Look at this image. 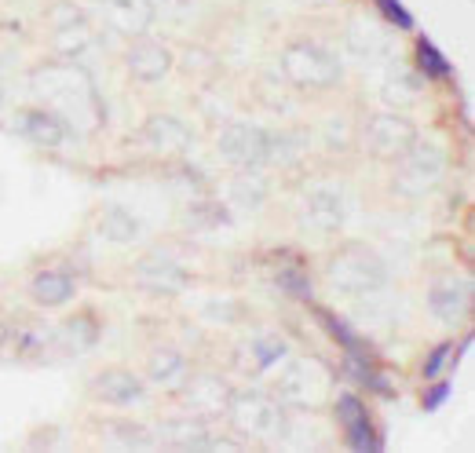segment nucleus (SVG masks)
<instances>
[{"label": "nucleus", "mask_w": 475, "mask_h": 453, "mask_svg": "<svg viewBox=\"0 0 475 453\" xmlns=\"http://www.w3.org/2000/svg\"><path fill=\"white\" fill-rule=\"evenodd\" d=\"M33 95L41 99L52 113H59L62 121L85 128V132H96L103 121H106V110H103V99L88 78V70L81 62H48V66H37L33 70Z\"/></svg>", "instance_id": "f257e3e1"}, {"label": "nucleus", "mask_w": 475, "mask_h": 453, "mask_svg": "<svg viewBox=\"0 0 475 453\" xmlns=\"http://www.w3.org/2000/svg\"><path fill=\"white\" fill-rule=\"evenodd\" d=\"M326 278L337 292L344 296H370L377 289H384L388 282V268L384 259L377 256V249H370L366 242H347L333 252Z\"/></svg>", "instance_id": "f03ea898"}, {"label": "nucleus", "mask_w": 475, "mask_h": 453, "mask_svg": "<svg viewBox=\"0 0 475 453\" xmlns=\"http://www.w3.org/2000/svg\"><path fill=\"white\" fill-rule=\"evenodd\" d=\"M282 73H286V81L293 88H333L344 78V66L322 45H314V41H293L282 52Z\"/></svg>", "instance_id": "7ed1b4c3"}, {"label": "nucleus", "mask_w": 475, "mask_h": 453, "mask_svg": "<svg viewBox=\"0 0 475 453\" xmlns=\"http://www.w3.org/2000/svg\"><path fill=\"white\" fill-rule=\"evenodd\" d=\"M333 391V376L319 358H293L279 376V402L293 409H319Z\"/></svg>", "instance_id": "20e7f679"}, {"label": "nucleus", "mask_w": 475, "mask_h": 453, "mask_svg": "<svg viewBox=\"0 0 475 453\" xmlns=\"http://www.w3.org/2000/svg\"><path fill=\"white\" fill-rule=\"evenodd\" d=\"M227 417H230V424L238 432L249 435V439H274V435H282V428H286L282 402L263 395V391H238V395H230Z\"/></svg>", "instance_id": "39448f33"}, {"label": "nucleus", "mask_w": 475, "mask_h": 453, "mask_svg": "<svg viewBox=\"0 0 475 453\" xmlns=\"http://www.w3.org/2000/svg\"><path fill=\"white\" fill-rule=\"evenodd\" d=\"M443 172H446L443 150L417 139V143L406 150V154L399 158L395 186H399V194H406V198H421V194H428V191H435V186H439Z\"/></svg>", "instance_id": "423d86ee"}, {"label": "nucleus", "mask_w": 475, "mask_h": 453, "mask_svg": "<svg viewBox=\"0 0 475 453\" xmlns=\"http://www.w3.org/2000/svg\"><path fill=\"white\" fill-rule=\"evenodd\" d=\"M216 150L220 158L242 169H256L263 161H271V132L260 125H246V121H230L223 125V132L216 136Z\"/></svg>", "instance_id": "0eeeda50"}, {"label": "nucleus", "mask_w": 475, "mask_h": 453, "mask_svg": "<svg viewBox=\"0 0 475 453\" xmlns=\"http://www.w3.org/2000/svg\"><path fill=\"white\" fill-rule=\"evenodd\" d=\"M413 143H417V128L403 113H377L366 128V150L380 161H399Z\"/></svg>", "instance_id": "6e6552de"}, {"label": "nucleus", "mask_w": 475, "mask_h": 453, "mask_svg": "<svg viewBox=\"0 0 475 453\" xmlns=\"http://www.w3.org/2000/svg\"><path fill=\"white\" fill-rule=\"evenodd\" d=\"M52 26H55V52L66 59V62H77L96 52V33L88 26V19L77 12L73 4H59L52 8Z\"/></svg>", "instance_id": "1a4fd4ad"}, {"label": "nucleus", "mask_w": 475, "mask_h": 453, "mask_svg": "<svg viewBox=\"0 0 475 453\" xmlns=\"http://www.w3.org/2000/svg\"><path fill=\"white\" fill-rule=\"evenodd\" d=\"M344 216H347V205H344V194L337 186L322 183V186H311L300 202V223L307 231H319V235H333L344 226Z\"/></svg>", "instance_id": "9d476101"}, {"label": "nucleus", "mask_w": 475, "mask_h": 453, "mask_svg": "<svg viewBox=\"0 0 475 453\" xmlns=\"http://www.w3.org/2000/svg\"><path fill=\"white\" fill-rule=\"evenodd\" d=\"M179 391H183L190 417H220V413H227V402H230V388L212 373L187 376V381L179 384Z\"/></svg>", "instance_id": "9b49d317"}, {"label": "nucleus", "mask_w": 475, "mask_h": 453, "mask_svg": "<svg viewBox=\"0 0 475 453\" xmlns=\"http://www.w3.org/2000/svg\"><path fill=\"white\" fill-rule=\"evenodd\" d=\"M125 66L136 81L143 85H154V81H162L165 73L172 70V52L162 45V41H154V37H136V41L129 45L125 52Z\"/></svg>", "instance_id": "f8f14e48"}, {"label": "nucleus", "mask_w": 475, "mask_h": 453, "mask_svg": "<svg viewBox=\"0 0 475 453\" xmlns=\"http://www.w3.org/2000/svg\"><path fill=\"white\" fill-rule=\"evenodd\" d=\"M337 421L344 424V435H347V446L351 449H380V439H377V428H373V417H370V406H362L359 395L344 391L337 402Z\"/></svg>", "instance_id": "ddd939ff"}, {"label": "nucleus", "mask_w": 475, "mask_h": 453, "mask_svg": "<svg viewBox=\"0 0 475 453\" xmlns=\"http://www.w3.org/2000/svg\"><path fill=\"white\" fill-rule=\"evenodd\" d=\"M136 282H139V289H146V292H165V296H172V292H183V289H187L190 275H187V268H179L172 256L150 252L146 259H139Z\"/></svg>", "instance_id": "4468645a"}, {"label": "nucleus", "mask_w": 475, "mask_h": 453, "mask_svg": "<svg viewBox=\"0 0 475 453\" xmlns=\"http://www.w3.org/2000/svg\"><path fill=\"white\" fill-rule=\"evenodd\" d=\"M143 143L154 150V154L179 158L194 146V136L179 118H172V113H154V118L143 125Z\"/></svg>", "instance_id": "2eb2a0df"}, {"label": "nucleus", "mask_w": 475, "mask_h": 453, "mask_svg": "<svg viewBox=\"0 0 475 453\" xmlns=\"http://www.w3.org/2000/svg\"><path fill=\"white\" fill-rule=\"evenodd\" d=\"M157 435H162V446H169V449H234L230 442H216V439H209L205 424H202V421H194V417L165 421L162 428H157Z\"/></svg>", "instance_id": "dca6fc26"}, {"label": "nucleus", "mask_w": 475, "mask_h": 453, "mask_svg": "<svg viewBox=\"0 0 475 453\" xmlns=\"http://www.w3.org/2000/svg\"><path fill=\"white\" fill-rule=\"evenodd\" d=\"M92 391L110 406H132L143 399V381L129 369H103L92 381Z\"/></svg>", "instance_id": "f3484780"}, {"label": "nucleus", "mask_w": 475, "mask_h": 453, "mask_svg": "<svg viewBox=\"0 0 475 453\" xmlns=\"http://www.w3.org/2000/svg\"><path fill=\"white\" fill-rule=\"evenodd\" d=\"M99 4H103L106 19H110V26L117 33L139 37L154 22V0H99Z\"/></svg>", "instance_id": "a211bd4d"}, {"label": "nucleus", "mask_w": 475, "mask_h": 453, "mask_svg": "<svg viewBox=\"0 0 475 453\" xmlns=\"http://www.w3.org/2000/svg\"><path fill=\"white\" fill-rule=\"evenodd\" d=\"M471 304V285L464 278H443L435 282L428 292V308L439 315L443 322H457Z\"/></svg>", "instance_id": "6ab92c4d"}, {"label": "nucleus", "mask_w": 475, "mask_h": 453, "mask_svg": "<svg viewBox=\"0 0 475 453\" xmlns=\"http://www.w3.org/2000/svg\"><path fill=\"white\" fill-rule=\"evenodd\" d=\"M19 132L37 146H62L70 136L66 121L52 110H26L19 118Z\"/></svg>", "instance_id": "aec40b11"}, {"label": "nucleus", "mask_w": 475, "mask_h": 453, "mask_svg": "<svg viewBox=\"0 0 475 453\" xmlns=\"http://www.w3.org/2000/svg\"><path fill=\"white\" fill-rule=\"evenodd\" d=\"M73 292H77V282L66 271H41L29 282L33 304H41V308H62L73 300Z\"/></svg>", "instance_id": "412c9836"}, {"label": "nucleus", "mask_w": 475, "mask_h": 453, "mask_svg": "<svg viewBox=\"0 0 475 453\" xmlns=\"http://www.w3.org/2000/svg\"><path fill=\"white\" fill-rule=\"evenodd\" d=\"M146 376L157 384V388H169V391H179V384L187 381V358L176 351V348H157L150 351V362H146Z\"/></svg>", "instance_id": "4be33fe9"}, {"label": "nucleus", "mask_w": 475, "mask_h": 453, "mask_svg": "<svg viewBox=\"0 0 475 453\" xmlns=\"http://www.w3.org/2000/svg\"><path fill=\"white\" fill-rule=\"evenodd\" d=\"M52 340H55L59 348H70V351H92V348H96V340H99V325H96L92 315L66 318V322L52 333Z\"/></svg>", "instance_id": "5701e85b"}, {"label": "nucleus", "mask_w": 475, "mask_h": 453, "mask_svg": "<svg viewBox=\"0 0 475 453\" xmlns=\"http://www.w3.org/2000/svg\"><path fill=\"white\" fill-rule=\"evenodd\" d=\"M99 235L106 242H113V245H129V242L139 238V219L129 209H121V205H110L99 216Z\"/></svg>", "instance_id": "b1692460"}, {"label": "nucleus", "mask_w": 475, "mask_h": 453, "mask_svg": "<svg viewBox=\"0 0 475 453\" xmlns=\"http://www.w3.org/2000/svg\"><path fill=\"white\" fill-rule=\"evenodd\" d=\"M103 442L110 449H146L150 446V432L132 424V421H106L103 424Z\"/></svg>", "instance_id": "393cba45"}, {"label": "nucleus", "mask_w": 475, "mask_h": 453, "mask_svg": "<svg viewBox=\"0 0 475 453\" xmlns=\"http://www.w3.org/2000/svg\"><path fill=\"white\" fill-rule=\"evenodd\" d=\"M347 45H351L354 55L377 59V55H388V33H380V29L370 26V22H354L351 33H347Z\"/></svg>", "instance_id": "a878e982"}, {"label": "nucleus", "mask_w": 475, "mask_h": 453, "mask_svg": "<svg viewBox=\"0 0 475 453\" xmlns=\"http://www.w3.org/2000/svg\"><path fill=\"white\" fill-rule=\"evenodd\" d=\"M263 198H267V186H263V179H260V176H253V172L238 176V179L230 183V202H234V209H242V212H256V209L263 205Z\"/></svg>", "instance_id": "bb28decb"}, {"label": "nucleus", "mask_w": 475, "mask_h": 453, "mask_svg": "<svg viewBox=\"0 0 475 453\" xmlns=\"http://www.w3.org/2000/svg\"><path fill=\"white\" fill-rule=\"evenodd\" d=\"M319 322H322V325H326V329H329V333L340 340V344H344V351H347L351 358H370V348L362 344V336L354 333V329H351L344 318H337L333 311H319Z\"/></svg>", "instance_id": "cd10ccee"}, {"label": "nucleus", "mask_w": 475, "mask_h": 453, "mask_svg": "<svg viewBox=\"0 0 475 453\" xmlns=\"http://www.w3.org/2000/svg\"><path fill=\"white\" fill-rule=\"evenodd\" d=\"M417 70H421V78H428V81H443V78H450L454 66L431 41H421L417 45Z\"/></svg>", "instance_id": "c85d7f7f"}, {"label": "nucleus", "mask_w": 475, "mask_h": 453, "mask_svg": "<svg viewBox=\"0 0 475 453\" xmlns=\"http://www.w3.org/2000/svg\"><path fill=\"white\" fill-rule=\"evenodd\" d=\"M249 355H253L256 369H271V366L286 362L289 348H286V340H279V336H260V340H253V344H249Z\"/></svg>", "instance_id": "c756f323"}, {"label": "nucleus", "mask_w": 475, "mask_h": 453, "mask_svg": "<svg viewBox=\"0 0 475 453\" xmlns=\"http://www.w3.org/2000/svg\"><path fill=\"white\" fill-rule=\"evenodd\" d=\"M279 285H282L289 296H300V300L311 296V282H307L304 271H296V268H282V271H279Z\"/></svg>", "instance_id": "7c9ffc66"}, {"label": "nucleus", "mask_w": 475, "mask_h": 453, "mask_svg": "<svg viewBox=\"0 0 475 453\" xmlns=\"http://www.w3.org/2000/svg\"><path fill=\"white\" fill-rule=\"evenodd\" d=\"M377 8L384 12V19H388L395 29H413V15L399 4V0H377Z\"/></svg>", "instance_id": "2f4dec72"}, {"label": "nucleus", "mask_w": 475, "mask_h": 453, "mask_svg": "<svg viewBox=\"0 0 475 453\" xmlns=\"http://www.w3.org/2000/svg\"><path fill=\"white\" fill-rule=\"evenodd\" d=\"M454 358V344H439L428 358H424V376L428 381H435V376H443V369H446V362Z\"/></svg>", "instance_id": "473e14b6"}, {"label": "nucleus", "mask_w": 475, "mask_h": 453, "mask_svg": "<svg viewBox=\"0 0 475 453\" xmlns=\"http://www.w3.org/2000/svg\"><path fill=\"white\" fill-rule=\"evenodd\" d=\"M234 311H238V304H230V300H212V304L205 308L209 322H230L227 315H234Z\"/></svg>", "instance_id": "72a5a7b5"}, {"label": "nucleus", "mask_w": 475, "mask_h": 453, "mask_svg": "<svg viewBox=\"0 0 475 453\" xmlns=\"http://www.w3.org/2000/svg\"><path fill=\"white\" fill-rule=\"evenodd\" d=\"M446 399H450V384H435L424 391V409H439Z\"/></svg>", "instance_id": "f704fd0d"}, {"label": "nucleus", "mask_w": 475, "mask_h": 453, "mask_svg": "<svg viewBox=\"0 0 475 453\" xmlns=\"http://www.w3.org/2000/svg\"><path fill=\"white\" fill-rule=\"evenodd\" d=\"M4 340H8V325L0 322V348H4Z\"/></svg>", "instance_id": "c9c22d12"}, {"label": "nucleus", "mask_w": 475, "mask_h": 453, "mask_svg": "<svg viewBox=\"0 0 475 453\" xmlns=\"http://www.w3.org/2000/svg\"><path fill=\"white\" fill-rule=\"evenodd\" d=\"M314 4H326V0H314Z\"/></svg>", "instance_id": "e433bc0d"}, {"label": "nucleus", "mask_w": 475, "mask_h": 453, "mask_svg": "<svg viewBox=\"0 0 475 453\" xmlns=\"http://www.w3.org/2000/svg\"><path fill=\"white\" fill-rule=\"evenodd\" d=\"M0 99H4V88H0Z\"/></svg>", "instance_id": "4c0bfd02"}]
</instances>
